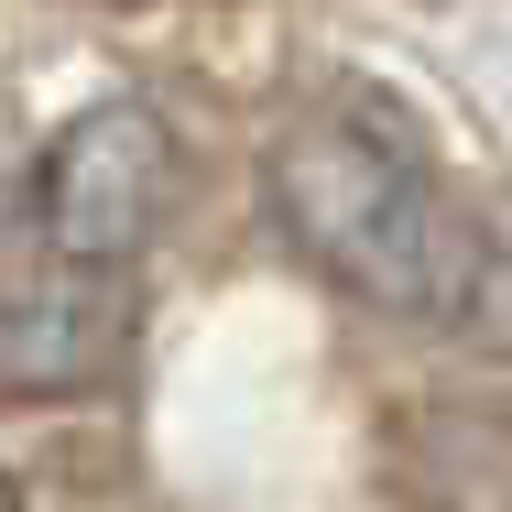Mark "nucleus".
<instances>
[{"label":"nucleus","mask_w":512,"mask_h":512,"mask_svg":"<svg viewBox=\"0 0 512 512\" xmlns=\"http://www.w3.org/2000/svg\"><path fill=\"white\" fill-rule=\"evenodd\" d=\"M273 207L338 284L382 306L447 316L469 295V229L447 218L414 131L382 109H306L273 142Z\"/></svg>","instance_id":"1"},{"label":"nucleus","mask_w":512,"mask_h":512,"mask_svg":"<svg viewBox=\"0 0 512 512\" xmlns=\"http://www.w3.org/2000/svg\"><path fill=\"white\" fill-rule=\"evenodd\" d=\"M164 197H175V131L142 99H99V109H77V120L55 131V153H44V175H33V229H44L55 262L120 273V262L153 240Z\"/></svg>","instance_id":"2"},{"label":"nucleus","mask_w":512,"mask_h":512,"mask_svg":"<svg viewBox=\"0 0 512 512\" xmlns=\"http://www.w3.org/2000/svg\"><path fill=\"white\" fill-rule=\"evenodd\" d=\"M120 360V284L99 262H66V284L22 295L0 316V382L11 393H88Z\"/></svg>","instance_id":"3"}]
</instances>
